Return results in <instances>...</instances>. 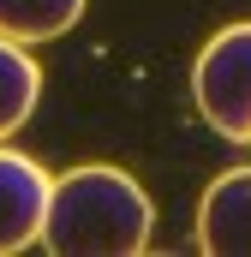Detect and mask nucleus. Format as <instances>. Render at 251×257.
Here are the masks:
<instances>
[{
	"label": "nucleus",
	"instance_id": "nucleus-1",
	"mask_svg": "<svg viewBox=\"0 0 251 257\" xmlns=\"http://www.w3.org/2000/svg\"><path fill=\"white\" fill-rule=\"evenodd\" d=\"M150 233H156V203L114 162H84L48 186L42 245L54 257H138Z\"/></svg>",
	"mask_w": 251,
	"mask_h": 257
},
{
	"label": "nucleus",
	"instance_id": "nucleus-6",
	"mask_svg": "<svg viewBox=\"0 0 251 257\" xmlns=\"http://www.w3.org/2000/svg\"><path fill=\"white\" fill-rule=\"evenodd\" d=\"M90 0H0V36L12 42H54L84 18Z\"/></svg>",
	"mask_w": 251,
	"mask_h": 257
},
{
	"label": "nucleus",
	"instance_id": "nucleus-3",
	"mask_svg": "<svg viewBox=\"0 0 251 257\" xmlns=\"http://www.w3.org/2000/svg\"><path fill=\"white\" fill-rule=\"evenodd\" d=\"M48 168L0 144V257H18L42 245V215H48Z\"/></svg>",
	"mask_w": 251,
	"mask_h": 257
},
{
	"label": "nucleus",
	"instance_id": "nucleus-4",
	"mask_svg": "<svg viewBox=\"0 0 251 257\" xmlns=\"http://www.w3.org/2000/svg\"><path fill=\"white\" fill-rule=\"evenodd\" d=\"M197 245L209 257H251V168H227L197 203Z\"/></svg>",
	"mask_w": 251,
	"mask_h": 257
},
{
	"label": "nucleus",
	"instance_id": "nucleus-5",
	"mask_svg": "<svg viewBox=\"0 0 251 257\" xmlns=\"http://www.w3.org/2000/svg\"><path fill=\"white\" fill-rule=\"evenodd\" d=\"M36 102H42V66L30 60V42L0 36V144L18 126H30Z\"/></svg>",
	"mask_w": 251,
	"mask_h": 257
},
{
	"label": "nucleus",
	"instance_id": "nucleus-2",
	"mask_svg": "<svg viewBox=\"0 0 251 257\" xmlns=\"http://www.w3.org/2000/svg\"><path fill=\"white\" fill-rule=\"evenodd\" d=\"M191 96H197V114L221 138L251 144V18L203 42V54L191 66Z\"/></svg>",
	"mask_w": 251,
	"mask_h": 257
}]
</instances>
